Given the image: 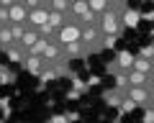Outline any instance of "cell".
Returning <instances> with one entry per match:
<instances>
[{"label": "cell", "instance_id": "6da1fadb", "mask_svg": "<svg viewBox=\"0 0 154 123\" xmlns=\"http://www.w3.org/2000/svg\"><path fill=\"white\" fill-rule=\"evenodd\" d=\"M126 10V5H121V3H110V8L105 13H100L98 18V31L100 36H118L123 31L121 26V13Z\"/></svg>", "mask_w": 154, "mask_h": 123}, {"label": "cell", "instance_id": "7a4b0ae2", "mask_svg": "<svg viewBox=\"0 0 154 123\" xmlns=\"http://www.w3.org/2000/svg\"><path fill=\"white\" fill-rule=\"evenodd\" d=\"M77 39H80V23H77V21H67L64 26L54 34V41L59 46L62 44H69V41H77Z\"/></svg>", "mask_w": 154, "mask_h": 123}, {"label": "cell", "instance_id": "3957f363", "mask_svg": "<svg viewBox=\"0 0 154 123\" xmlns=\"http://www.w3.org/2000/svg\"><path fill=\"white\" fill-rule=\"evenodd\" d=\"M131 67H134V54H128V51H118V56L108 64V72L110 74H121V72H131Z\"/></svg>", "mask_w": 154, "mask_h": 123}, {"label": "cell", "instance_id": "277c9868", "mask_svg": "<svg viewBox=\"0 0 154 123\" xmlns=\"http://www.w3.org/2000/svg\"><path fill=\"white\" fill-rule=\"evenodd\" d=\"M62 54H64L67 62H72V59H85V56H90V51H88V46L82 41L77 39V41H69V44H62Z\"/></svg>", "mask_w": 154, "mask_h": 123}, {"label": "cell", "instance_id": "5b68a950", "mask_svg": "<svg viewBox=\"0 0 154 123\" xmlns=\"http://www.w3.org/2000/svg\"><path fill=\"white\" fill-rule=\"evenodd\" d=\"M41 59L46 62V64H64V54H62V46L57 44V41H49L44 49V54H41Z\"/></svg>", "mask_w": 154, "mask_h": 123}, {"label": "cell", "instance_id": "8992f818", "mask_svg": "<svg viewBox=\"0 0 154 123\" xmlns=\"http://www.w3.org/2000/svg\"><path fill=\"white\" fill-rule=\"evenodd\" d=\"M46 18H49V10H46V8H36V10H28L26 26H28V28H41V26H46Z\"/></svg>", "mask_w": 154, "mask_h": 123}, {"label": "cell", "instance_id": "52a82bcc", "mask_svg": "<svg viewBox=\"0 0 154 123\" xmlns=\"http://www.w3.org/2000/svg\"><path fill=\"white\" fill-rule=\"evenodd\" d=\"M126 85H131V87H149V90H154L152 80H149L146 74H141V72H134V69L126 74Z\"/></svg>", "mask_w": 154, "mask_h": 123}, {"label": "cell", "instance_id": "ba28073f", "mask_svg": "<svg viewBox=\"0 0 154 123\" xmlns=\"http://www.w3.org/2000/svg\"><path fill=\"white\" fill-rule=\"evenodd\" d=\"M8 18H11V23H26L28 10L21 5V3H13V5L8 8Z\"/></svg>", "mask_w": 154, "mask_h": 123}, {"label": "cell", "instance_id": "9c48e42d", "mask_svg": "<svg viewBox=\"0 0 154 123\" xmlns=\"http://www.w3.org/2000/svg\"><path fill=\"white\" fill-rule=\"evenodd\" d=\"M131 69L149 77V74L154 72V62H152V59H144V56H134V67H131Z\"/></svg>", "mask_w": 154, "mask_h": 123}, {"label": "cell", "instance_id": "30bf717a", "mask_svg": "<svg viewBox=\"0 0 154 123\" xmlns=\"http://www.w3.org/2000/svg\"><path fill=\"white\" fill-rule=\"evenodd\" d=\"M23 67H26V72H31V74H41V67H44V59H41V56H31L28 54L26 59H23Z\"/></svg>", "mask_w": 154, "mask_h": 123}, {"label": "cell", "instance_id": "8fae6325", "mask_svg": "<svg viewBox=\"0 0 154 123\" xmlns=\"http://www.w3.org/2000/svg\"><path fill=\"white\" fill-rule=\"evenodd\" d=\"M3 54H5L11 62H23V59H26V49H23L21 44H11L5 51H3Z\"/></svg>", "mask_w": 154, "mask_h": 123}, {"label": "cell", "instance_id": "7c38bea8", "mask_svg": "<svg viewBox=\"0 0 154 123\" xmlns=\"http://www.w3.org/2000/svg\"><path fill=\"white\" fill-rule=\"evenodd\" d=\"M105 103H108V105H121L123 103V87H113V90H108V92H105Z\"/></svg>", "mask_w": 154, "mask_h": 123}, {"label": "cell", "instance_id": "4fadbf2b", "mask_svg": "<svg viewBox=\"0 0 154 123\" xmlns=\"http://www.w3.org/2000/svg\"><path fill=\"white\" fill-rule=\"evenodd\" d=\"M38 39H41V36H38V31H36V28H26V34H23V39H21V46L28 51V49H31V46L36 44Z\"/></svg>", "mask_w": 154, "mask_h": 123}, {"label": "cell", "instance_id": "5bb4252c", "mask_svg": "<svg viewBox=\"0 0 154 123\" xmlns=\"http://www.w3.org/2000/svg\"><path fill=\"white\" fill-rule=\"evenodd\" d=\"M46 23H49L54 31H59V28L67 23V16H64V13H57V10H49V18H46Z\"/></svg>", "mask_w": 154, "mask_h": 123}, {"label": "cell", "instance_id": "9a60e30c", "mask_svg": "<svg viewBox=\"0 0 154 123\" xmlns=\"http://www.w3.org/2000/svg\"><path fill=\"white\" fill-rule=\"evenodd\" d=\"M8 28H11V36H13V44H21L23 34H26V23H8Z\"/></svg>", "mask_w": 154, "mask_h": 123}, {"label": "cell", "instance_id": "2e32d148", "mask_svg": "<svg viewBox=\"0 0 154 123\" xmlns=\"http://www.w3.org/2000/svg\"><path fill=\"white\" fill-rule=\"evenodd\" d=\"M46 5H49V10H57V13H69V0H46Z\"/></svg>", "mask_w": 154, "mask_h": 123}, {"label": "cell", "instance_id": "e0dca14e", "mask_svg": "<svg viewBox=\"0 0 154 123\" xmlns=\"http://www.w3.org/2000/svg\"><path fill=\"white\" fill-rule=\"evenodd\" d=\"M136 23H139V13H136V10H128V8H126V10L121 13V26H123V28H126V26L134 28Z\"/></svg>", "mask_w": 154, "mask_h": 123}, {"label": "cell", "instance_id": "ac0fdd59", "mask_svg": "<svg viewBox=\"0 0 154 123\" xmlns=\"http://www.w3.org/2000/svg\"><path fill=\"white\" fill-rule=\"evenodd\" d=\"M88 8L95 13V16H100V13H105L110 8V0H88Z\"/></svg>", "mask_w": 154, "mask_h": 123}, {"label": "cell", "instance_id": "d6986e66", "mask_svg": "<svg viewBox=\"0 0 154 123\" xmlns=\"http://www.w3.org/2000/svg\"><path fill=\"white\" fill-rule=\"evenodd\" d=\"M11 44H13L11 28H8V26H0V51H5V49H8Z\"/></svg>", "mask_w": 154, "mask_h": 123}, {"label": "cell", "instance_id": "ffe728a7", "mask_svg": "<svg viewBox=\"0 0 154 123\" xmlns=\"http://www.w3.org/2000/svg\"><path fill=\"white\" fill-rule=\"evenodd\" d=\"M46 44H49V41H46V39H38L36 44H33L31 49L26 51V56H28V54H31V56H41V54H44V49H46Z\"/></svg>", "mask_w": 154, "mask_h": 123}, {"label": "cell", "instance_id": "44dd1931", "mask_svg": "<svg viewBox=\"0 0 154 123\" xmlns=\"http://www.w3.org/2000/svg\"><path fill=\"white\" fill-rule=\"evenodd\" d=\"M41 3H44V0H23L21 5L26 8V10H36V8H41Z\"/></svg>", "mask_w": 154, "mask_h": 123}, {"label": "cell", "instance_id": "7402d4cb", "mask_svg": "<svg viewBox=\"0 0 154 123\" xmlns=\"http://www.w3.org/2000/svg\"><path fill=\"white\" fill-rule=\"evenodd\" d=\"M0 80H3V82H13V72L5 69V67H0Z\"/></svg>", "mask_w": 154, "mask_h": 123}, {"label": "cell", "instance_id": "603a6c76", "mask_svg": "<svg viewBox=\"0 0 154 123\" xmlns=\"http://www.w3.org/2000/svg\"><path fill=\"white\" fill-rule=\"evenodd\" d=\"M11 23V18H8V8L0 5V26H8Z\"/></svg>", "mask_w": 154, "mask_h": 123}, {"label": "cell", "instance_id": "cb8c5ba5", "mask_svg": "<svg viewBox=\"0 0 154 123\" xmlns=\"http://www.w3.org/2000/svg\"><path fill=\"white\" fill-rule=\"evenodd\" d=\"M144 123H154V108H146V113H144Z\"/></svg>", "mask_w": 154, "mask_h": 123}, {"label": "cell", "instance_id": "d4e9b609", "mask_svg": "<svg viewBox=\"0 0 154 123\" xmlns=\"http://www.w3.org/2000/svg\"><path fill=\"white\" fill-rule=\"evenodd\" d=\"M49 123H69V118H67V116H54Z\"/></svg>", "mask_w": 154, "mask_h": 123}, {"label": "cell", "instance_id": "484cf974", "mask_svg": "<svg viewBox=\"0 0 154 123\" xmlns=\"http://www.w3.org/2000/svg\"><path fill=\"white\" fill-rule=\"evenodd\" d=\"M13 3H16V0H0V5H3V8H11Z\"/></svg>", "mask_w": 154, "mask_h": 123}, {"label": "cell", "instance_id": "4316f807", "mask_svg": "<svg viewBox=\"0 0 154 123\" xmlns=\"http://www.w3.org/2000/svg\"><path fill=\"white\" fill-rule=\"evenodd\" d=\"M110 3H121V5H126V0H110Z\"/></svg>", "mask_w": 154, "mask_h": 123}, {"label": "cell", "instance_id": "83f0119b", "mask_svg": "<svg viewBox=\"0 0 154 123\" xmlns=\"http://www.w3.org/2000/svg\"><path fill=\"white\" fill-rule=\"evenodd\" d=\"M69 3H75V0H69Z\"/></svg>", "mask_w": 154, "mask_h": 123}]
</instances>
